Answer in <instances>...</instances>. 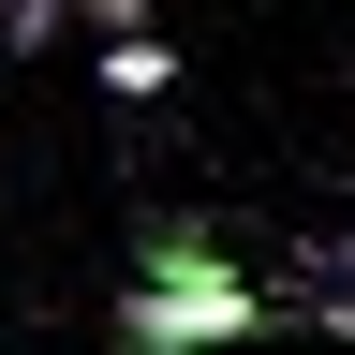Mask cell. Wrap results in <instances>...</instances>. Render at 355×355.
Instances as JSON below:
<instances>
[{
    "instance_id": "obj_1",
    "label": "cell",
    "mask_w": 355,
    "mask_h": 355,
    "mask_svg": "<svg viewBox=\"0 0 355 355\" xmlns=\"http://www.w3.org/2000/svg\"><path fill=\"white\" fill-rule=\"evenodd\" d=\"M222 340H266V296L237 282V252L193 207H148L133 296H119V355H222Z\"/></svg>"
},
{
    "instance_id": "obj_2",
    "label": "cell",
    "mask_w": 355,
    "mask_h": 355,
    "mask_svg": "<svg viewBox=\"0 0 355 355\" xmlns=\"http://www.w3.org/2000/svg\"><path fill=\"white\" fill-rule=\"evenodd\" d=\"M89 74H104L119 104H163V89H178V44H163V30H119V44H104Z\"/></svg>"
},
{
    "instance_id": "obj_3",
    "label": "cell",
    "mask_w": 355,
    "mask_h": 355,
    "mask_svg": "<svg viewBox=\"0 0 355 355\" xmlns=\"http://www.w3.org/2000/svg\"><path fill=\"white\" fill-rule=\"evenodd\" d=\"M311 326H326V340H355V237H326V252H311Z\"/></svg>"
},
{
    "instance_id": "obj_4",
    "label": "cell",
    "mask_w": 355,
    "mask_h": 355,
    "mask_svg": "<svg viewBox=\"0 0 355 355\" xmlns=\"http://www.w3.org/2000/svg\"><path fill=\"white\" fill-rule=\"evenodd\" d=\"M30 44H60V0H0V60H30Z\"/></svg>"
},
{
    "instance_id": "obj_5",
    "label": "cell",
    "mask_w": 355,
    "mask_h": 355,
    "mask_svg": "<svg viewBox=\"0 0 355 355\" xmlns=\"http://www.w3.org/2000/svg\"><path fill=\"white\" fill-rule=\"evenodd\" d=\"M89 30H104V44H119V30H148V0H89Z\"/></svg>"
}]
</instances>
